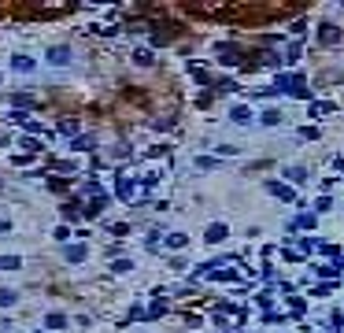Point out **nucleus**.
Masks as SVG:
<instances>
[{
    "instance_id": "f257e3e1",
    "label": "nucleus",
    "mask_w": 344,
    "mask_h": 333,
    "mask_svg": "<svg viewBox=\"0 0 344 333\" xmlns=\"http://www.w3.org/2000/svg\"><path fill=\"white\" fill-rule=\"evenodd\" d=\"M322 41H326V45H337L341 37H337V30H333V26H326V30H322Z\"/></svg>"
},
{
    "instance_id": "f03ea898",
    "label": "nucleus",
    "mask_w": 344,
    "mask_h": 333,
    "mask_svg": "<svg viewBox=\"0 0 344 333\" xmlns=\"http://www.w3.org/2000/svg\"><path fill=\"white\" fill-rule=\"evenodd\" d=\"M67 59V48H52V63H63Z\"/></svg>"
}]
</instances>
